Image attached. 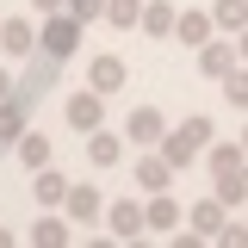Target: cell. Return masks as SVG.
Here are the masks:
<instances>
[{"instance_id": "obj_1", "label": "cell", "mask_w": 248, "mask_h": 248, "mask_svg": "<svg viewBox=\"0 0 248 248\" xmlns=\"http://www.w3.org/2000/svg\"><path fill=\"white\" fill-rule=\"evenodd\" d=\"M211 137H217V130H211V118H205V112H192V118H186V124H174V130H168L155 149L168 155V161H174V174H180V168H192V161L205 155V143H211Z\"/></svg>"}, {"instance_id": "obj_2", "label": "cell", "mask_w": 248, "mask_h": 248, "mask_svg": "<svg viewBox=\"0 0 248 248\" xmlns=\"http://www.w3.org/2000/svg\"><path fill=\"white\" fill-rule=\"evenodd\" d=\"M81 37H87V25L62 6V13H44V25H37V50L62 62V56H75V50H81Z\"/></svg>"}, {"instance_id": "obj_3", "label": "cell", "mask_w": 248, "mask_h": 248, "mask_svg": "<svg viewBox=\"0 0 248 248\" xmlns=\"http://www.w3.org/2000/svg\"><path fill=\"white\" fill-rule=\"evenodd\" d=\"M106 230H112L118 242H137V236L149 230V205H137V199H106Z\"/></svg>"}, {"instance_id": "obj_4", "label": "cell", "mask_w": 248, "mask_h": 248, "mask_svg": "<svg viewBox=\"0 0 248 248\" xmlns=\"http://www.w3.org/2000/svg\"><path fill=\"white\" fill-rule=\"evenodd\" d=\"M62 118L75 124L81 137H87V130H99V124H106V93H93V87L68 93V99H62Z\"/></svg>"}, {"instance_id": "obj_5", "label": "cell", "mask_w": 248, "mask_h": 248, "mask_svg": "<svg viewBox=\"0 0 248 248\" xmlns=\"http://www.w3.org/2000/svg\"><path fill=\"white\" fill-rule=\"evenodd\" d=\"M56 81H62V62H56V56H44V50H37V56H25V75H19V93H25L31 106H37L44 93L56 87Z\"/></svg>"}, {"instance_id": "obj_6", "label": "cell", "mask_w": 248, "mask_h": 248, "mask_svg": "<svg viewBox=\"0 0 248 248\" xmlns=\"http://www.w3.org/2000/svg\"><path fill=\"white\" fill-rule=\"evenodd\" d=\"M192 56H199V75H205V81H223V75L242 62V56H236V37H205Z\"/></svg>"}, {"instance_id": "obj_7", "label": "cell", "mask_w": 248, "mask_h": 248, "mask_svg": "<svg viewBox=\"0 0 248 248\" xmlns=\"http://www.w3.org/2000/svg\"><path fill=\"white\" fill-rule=\"evenodd\" d=\"M25 130H31V99H25L19 87H13L6 99H0V149H13V143H19Z\"/></svg>"}, {"instance_id": "obj_8", "label": "cell", "mask_w": 248, "mask_h": 248, "mask_svg": "<svg viewBox=\"0 0 248 248\" xmlns=\"http://www.w3.org/2000/svg\"><path fill=\"white\" fill-rule=\"evenodd\" d=\"M124 137H130V143H143V149H155V143L168 137V118H161L155 106H130V118H124Z\"/></svg>"}, {"instance_id": "obj_9", "label": "cell", "mask_w": 248, "mask_h": 248, "mask_svg": "<svg viewBox=\"0 0 248 248\" xmlns=\"http://www.w3.org/2000/svg\"><path fill=\"white\" fill-rule=\"evenodd\" d=\"M174 37H180L186 50H199L205 37H217V25H211V6H180V13H174Z\"/></svg>"}, {"instance_id": "obj_10", "label": "cell", "mask_w": 248, "mask_h": 248, "mask_svg": "<svg viewBox=\"0 0 248 248\" xmlns=\"http://www.w3.org/2000/svg\"><path fill=\"white\" fill-rule=\"evenodd\" d=\"M124 81H130V68H124L118 56H87V87L93 93L112 99V93H124Z\"/></svg>"}, {"instance_id": "obj_11", "label": "cell", "mask_w": 248, "mask_h": 248, "mask_svg": "<svg viewBox=\"0 0 248 248\" xmlns=\"http://www.w3.org/2000/svg\"><path fill=\"white\" fill-rule=\"evenodd\" d=\"M0 56H37V25L31 19H0Z\"/></svg>"}, {"instance_id": "obj_12", "label": "cell", "mask_w": 248, "mask_h": 248, "mask_svg": "<svg viewBox=\"0 0 248 248\" xmlns=\"http://www.w3.org/2000/svg\"><path fill=\"white\" fill-rule=\"evenodd\" d=\"M223 211H230V205L211 192V199H199V205L186 211V230H192V236H205V242H217V230H223Z\"/></svg>"}, {"instance_id": "obj_13", "label": "cell", "mask_w": 248, "mask_h": 248, "mask_svg": "<svg viewBox=\"0 0 248 248\" xmlns=\"http://www.w3.org/2000/svg\"><path fill=\"white\" fill-rule=\"evenodd\" d=\"M137 186H143V192H168V186H174V161H168L161 149L137 155Z\"/></svg>"}, {"instance_id": "obj_14", "label": "cell", "mask_w": 248, "mask_h": 248, "mask_svg": "<svg viewBox=\"0 0 248 248\" xmlns=\"http://www.w3.org/2000/svg\"><path fill=\"white\" fill-rule=\"evenodd\" d=\"M68 174H56V168H50V161H44V168H31V192H37V205H50V211H56L62 199H68Z\"/></svg>"}, {"instance_id": "obj_15", "label": "cell", "mask_w": 248, "mask_h": 248, "mask_svg": "<svg viewBox=\"0 0 248 248\" xmlns=\"http://www.w3.org/2000/svg\"><path fill=\"white\" fill-rule=\"evenodd\" d=\"M118 155H124V137H118V130H106V124L87 130V161L99 168V174H106V168H118Z\"/></svg>"}, {"instance_id": "obj_16", "label": "cell", "mask_w": 248, "mask_h": 248, "mask_svg": "<svg viewBox=\"0 0 248 248\" xmlns=\"http://www.w3.org/2000/svg\"><path fill=\"white\" fill-rule=\"evenodd\" d=\"M68 217L75 223H99V211H106V199H99V186H68Z\"/></svg>"}, {"instance_id": "obj_17", "label": "cell", "mask_w": 248, "mask_h": 248, "mask_svg": "<svg viewBox=\"0 0 248 248\" xmlns=\"http://www.w3.org/2000/svg\"><path fill=\"white\" fill-rule=\"evenodd\" d=\"M149 230L155 236H174L180 230V199L174 192H149Z\"/></svg>"}, {"instance_id": "obj_18", "label": "cell", "mask_w": 248, "mask_h": 248, "mask_svg": "<svg viewBox=\"0 0 248 248\" xmlns=\"http://www.w3.org/2000/svg\"><path fill=\"white\" fill-rule=\"evenodd\" d=\"M174 0H143V19H137V31H149V37H174Z\"/></svg>"}, {"instance_id": "obj_19", "label": "cell", "mask_w": 248, "mask_h": 248, "mask_svg": "<svg viewBox=\"0 0 248 248\" xmlns=\"http://www.w3.org/2000/svg\"><path fill=\"white\" fill-rule=\"evenodd\" d=\"M217 199H223L230 211H236V205H248V161H242V168H223V174H217Z\"/></svg>"}, {"instance_id": "obj_20", "label": "cell", "mask_w": 248, "mask_h": 248, "mask_svg": "<svg viewBox=\"0 0 248 248\" xmlns=\"http://www.w3.org/2000/svg\"><path fill=\"white\" fill-rule=\"evenodd\" d=\"M199 161H205L211 174H223V168H242V161H248V149H242V143H217V137H211V143H205V155H199Z\"/></svg>"}, {"instance_id": "obj_21", "label": "cell", "mask_w": 248, "mask_h": 248, "mask_svg": "<svg viewBox=\"0 0 248 248\" xmlns=\"http://www.w3.org/2000/svg\"><path fill=\"white\" fill-rule=\"evenodd\" d=\"M211 25L236 37V31L248 25V0H211Z\"/></svg>"}, {"instance_id": "obj_22", "label": "cell", "mask_w": 248, "mask_h": 248, "mask_svg": "<svg viewBox=\"0 0 248 248\" xmlns=\"http://www.w3.org/2000/svg\"><path fill=\"white\" fill-rule=\"evenodd\" d=\"M31 242H37V248H62V242H68V223H62L56 211H44L37 223H31Z\"/></svg>"}, {"instance_id": "obj_23", "label": "cell", "mask_w": 248, "mask_h": 248, "mask_svg": "<svg viewBox=\"0 0 248 248\" xmlns=\"http://www.w3.org/2000/svg\"><path fill=\"white\" fill-rule=\"evenodd\" d=\"M137 19H143V0H106V25L112 31H137Z\"/></svg>"}, {"instance_id": "obj_24", "label": "cell", "mask_w": 248, "mask_h": 248, "mask_svg": "<svg viewBox=\"0 0 248 248\" xmlns=\"http://www.w3.org/2000/svg\"><path fill=\"white\" fill-rule=\"evenodd\" d=\"M13 149H19V161H25V168H44V161H50V137H44V130H25Z\"/></svg>"}, {"instance_id": "obj_25", "label": "cell", "mask_w": 248, "mask_h": 248, "mask_svg": "<svg viewBox=\"0 0 248 248\" xmlns=\"http://www.w3.org/2000/svg\"><path fill=\"white\" fill-rule=\"evenodd\" d=\"M217 87H223V99H230L236 112H248V62H236V68H230Z\"/></svg>"}, {"instance_id": "obj_26", "label": "cell", "mask_w": 248, "mask_h": 248, "mask_svg": "<svg viewBox=\"0 0 248 248\" xmlns=\"http://www.w3.org/2000/svg\"><path fill=\"white\" fill-rule=\"evenodd\" d=\"M68 13H75L81 25H93V19H106V0H68Z\"/></svg>"}, {"instance_id": "obj_27", "label": "cell", "mask_w": 248, "mask_h": 248, "mask_svg": "<svg viewBox=\"0 0 248 248\" xmlns=\"http://www.w3.org/2000/svg\"><path fill=\"white\" fill-rule=\"evenodd\" d=\"M217 242H223V248H242V242H248V223H230V217H223V230H217Z\"/></svg>"}, {"instance_id": "obj_28", "label": "cell", "mask_w": 248, "mask_h": 248, "mask_svg": "<svg viewBox=\"0 0 248 248\" xmlns=\"http://www.w3.org/2000/svg\"><path fill=\"white\" fill-rule=\"evenodd\" d=\"M25 6H37V13H62L68 0H25Z\"/></svg>"}, {"instance_id": "obj_29", "label": "cell", "mask_w": 248, "mask_h": 248, "mask_svg": "<svg viewBox=\"0 0 248 248\" xmlns=\"http://www.w3.org/2000/svg\"><path fill=\"white\" fill-rule=\"evenodd\" d=\"M13 87H19V81H13V75H6V62H0V99H6Z\"/></svg>"}, {"instance_id": "obj_30", "label": "cell", "mask_w": 248, "mask_h": 248, "mask_svg": "<svg viewBox=\"0 0 248 248\" xmlns=\"http://www.w3.org/2000/svg\"><path fill=\"white\" fill-rule=\"evenodd\" d=\"M236 56H242V62H248V25H242V31H236Z\"/></svg>"}, {"instance_id": "obj_31", "label": "cell", "mask_w": 248, "mask_h": 248, "mask_svg": "<svg viewBox=\"0 0 248 248\" xmlns=\"http://www.w3.org/2000/svg\"><path fill=\"white\" fill-rule=\"evenodd\" d=\"M6 242H13V230H6V223H0V248H6Z\"/></svg>"}, {"instance_id": "obj_32", "label": "cell", "mask_w": 248, "mask_h": 248, "mask_svg": "<svg viewBox=\"0 0 248 248\" xmlns=\"http://www.w3.org/2000/svg\"><path fill=\"white\" fill-rule=\"evenodd\" d=\"M242 118H248V112H242ZM242 149H248V124H242Z\"/></svg>"}]
</instances>
